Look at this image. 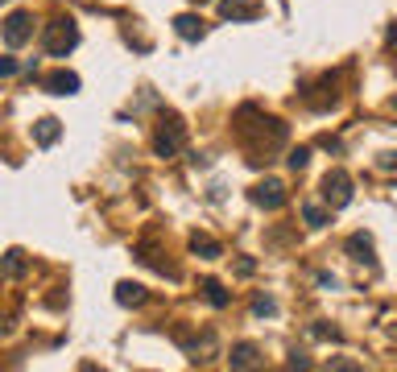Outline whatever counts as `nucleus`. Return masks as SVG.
I'll use <instances>...</instances> for the list:
<instances>
[{"mask_svg": "<svg viewBox=\"0 0 397 372\" xmlns=\"http://www.w3.org/2000/svg\"><path fill=\"white\" fill-rule=\"evenodd\" d=\"M323 203H327L331 211H344L352 203V178L344 170H331L323 178Z\"/></svg>", "mask_w": 397, "mask_h": 372, "instance_id": "7ed1b4c3", "label": "nucleus"}, {"mask_svg": "<svg viewBox=\"0 0 397 372\" xmlns=\"http://www.w3.org/2000/svg\"><path fill=\"white\" fill-rule=\"evenodd\" d=\"M46 91L50 96H75V91H79V74L75 71H54L46 79Z\"/></svg>", "mask_w": 397, "mask_h": 372, "instance_id": "9d476101", "label": "nucleus"}, {"mask_svg": "<svg viewBox=\"0 0 397 372\" xmlns=\"http://www.w3.org/2000/svg\"><path fill=\"white\" fill-rule=\"evenodd\" d=\"M190 252L203 257V261H215V257H219V244H215L211 236H190Z\"/></svg>", "mask_w": 397, "mask_h": 372, "instance_id": "ddd939ff", "label": "nucleus"}, {"mask_svg": "<svg viewBox=\"0 0 397 372\" xmlns=\"http://www.w3.org/2000/svg\"><path fill=\"white\" fill-rule=\"evenodd\" d=\"M203 294H207V302L215 306V310H224V306H228V290H224L219 281H203Z\"/></svg>", "mask_w": 397, "mask_h": 372, "instance_id": "2eb2a0df", "label": "nucleus"}, {"mask_svg": "<svg viewBox=\"0 0 397 372\" xmlns=\"http://www.w3.org/2000/svg\"><path fill=\"white\" fill-rule=\"evenodd\" d=\"M303 215H306V223H310V227H323V223H327V211H323V207H315V203H306Z\"/></svg>", "mask_w": 397, "mask_h": 372, "instance_id": "f3484780", "label": "nucleus"}, {"mask_svg": "<svg viewBox=\"0 0 397 372\" xmlns=\"http://www.w3.org/2000/svg\"><path fill=\"white\" fill-rule=\"evenodd\" d=\"M58 137H62V124L54 120V116H42V120L33 124V141H38L42 149H46V145H54Z\"/></svg>", "mask_w": 397, "mask_h": 372, "instance_id": "9b49d317", "label": "nucleus"}, {"mask_svg": "<svg viewBox=\"0 0 397 372\" xmlns=\"http://www.w3.org/2000/svg\"><path fill=\"white\" fill-rule=\"evenodd\" d=\"M261 360H265V356H261L257 344H236L232 356H228V364H232V368H261Z\"/></svg>", "mask_w": 397, "mask_h": 372, "instance_id": "6e6552de", "label": "nucleus"}, {"mask_svg": "<svg viewBox=\"0 0 397 372\" xmlns=\"http://www.w3.org/2000/svg\"><path fill=\"white\" fill-rule=\"evenodd\" d=\"M249 198H253L257 207H265V211H278L281 203H285V186L273 182V178H265V182H257V186L249 191Z\"/></svg>", "mask_w": 397, "mask_h": 372, "instance_id": "39448f33", "label": "nucleus"}, {"mask_svg": "<svg viewBox=\"0 0 397 372\" xmlns=\"http://www.w3.org/2000/svg\"><path fill=\"white\" fill-rule=\"evenodd\" d=\"M183 145H187V124L178 120V116H162L158 133H153V153L158 157H174Z\"/></svg>", "mask_w": 397, "mask_h": 372, "instance_id": "f03ea898", "label": "nucleus"}, {"mask_svg": "<svg viewBox=\"0 0 397 372\" xmlns=\"http://www.w3.org/2000/svg\"><path fill=\"white\" fill-rule=\"evenodd\" d=\"M285 162H290V170H303L306 162H310V149H294V153H290Z\"/></svg>", "mask_w": 397, "mask_h": 372, "instance_id": "a211bd4d", "label": "nucleus"}, {"mask_svg": "<svg viewBox=\"0 0 397 372\" xmlns=\"http://www.w3.org/2000/svg\"><path fill=\"white\" fill-rule=\"evenodd\" d=\"M348 252H352V261H364V265H373L376 257V248H373V236L369 232H352L348 236Z\"/></svg>", "mask_w": 397, "mask_h": 372, "instance_id": "1a4fd4ad", "label": "nucleus"}, {"mask_svg": "<svg viewBox=\"0 0 397 372\" xmlns=\"http://www.w3.org/2000/svg\"><path fill=\"white\" fill-rule=\"evenodd\" d=\"M0 265H4V273H9V277H21V273H25V252H21V248H9Z\"/></svg>", "mask_w": 397, "mask_h": 372, "instance_id": "4468645a", "label": "nucleus"}, {"mask_svg": "<svg viewBox=\"0 0 397 372\" xmlns=\"http://www.w3.org/2000/svg\"><path fill=\"white\" fill-rule=\"evenodd\" d=\"M253 315H257V319H269V315H278V302H273L269 294H257V298H253Z\"/></svg>", "mask_w": 397, "mask_h": 372, "instance_id": "dca6fc26", "label": "nucleus"}, {"mask_svg": "<svg viewBox=\"0 0 397 372\" xmlns=\"http://www.w3.org/2000/svg\"><path fill=\"white\" fill-rule=\"evenodd\" d=\"M174 33L183 38V42H203V17H195V13H178L174 17Z\"/></svg>", "mask_w": 397, "mask_h": 372, "instance_id": "0eeeda50", "label": "nucleus"}, {"mask_svg": "<svg viewBox=\"0 0 397 372\" xmlns=\"http://www.w3.org/2000/svg\"><path fill=\"white\" fill-rule=\"evenodd\" d=\"M33 38V13L29 9H17V13H9V21H4V46H25Z\"/></svg>", "mask_w": 397, "mask_h": 372, "instance_id": "20e7f679", "label": "nucleus"}, {"mask_svg": "<svg viewBox=\"0 0 397 372\" xmlns=\"http://www.w3.org/2000/svg\"><path fill=\"white\" fill-rule=\"evenodd\" d=\"M261 0H219V17L224 21H253V17H261Z\"/></svg>", "mask_w": 397, "mask_h": 372, "instance_id": "423d86ee", "label": "nucleus"}, {"mask_svg": "<svg viewBox=\"0 0 397 372\" xmlns=\"http://www.w3.org/2000/svg\"><path fill=\"white\" fill-rule=\"evenodd\" d=\"M42 46H46L50 58H67L70 50L79 46V25L70 21V17H58V21H50L46 33H42Z\"/></svg>", "mask_w": 397, "mask_h": 372, "instance_id": "f257e3e1", "label": "nucleus"}, {"mask_svg": "<svg viewBox=\"0 0 397 372\" xmlns=\"http://www.w3.org/2000/svg\"><path fill=\"white\" fill-rule=\"evenodd\" d=\"M116 302H120V306H141V302H145V286H137V281H120V286H116Z\"/></svg>", "mask_w": 397, "mask_h": 372, "instance_id": "f8f14e48", "label": "nucleus"}, {"mask_svg": "<svg viewBox=\"0 0 397 372\" xmlns=\"http://www.w3.org/2000/svg\"><path fill=\"white\" fill-rule=\"evenodd\" d=\"M9 74H17V62H13V58H0V79H9Z\"/></svg>", "mask_w": 397, "mask_h": 372, "instance_id": "6ab92c4d", "label": "nucleus"}]
</instances>
